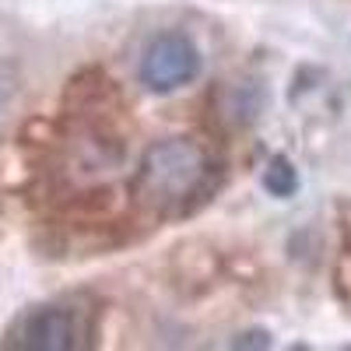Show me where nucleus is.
Segmentation results:
<instances>
[{"label":"nucleus","instance_id":"nucleus-2","mask_svg":"<svg viewBox=\"0 0 351 351\" xmlns=\"http://www.w3.org/2000/svg\"><path fill=\"white\" fill-rule=\"evenodd\" d=\"M200 71V53L183 32H165L158 36L141 60V81L152 92H176L197 77Z\"/></svg>","mask_w":351,"mask_h":351},{"label":"nucleus","instance_id":"nucleus-3","mask_svg":"<svg viewBox=\"0 0 351 351\" xmlns=\"http://www.w3.org/2000/svg\"><path fill=\"white\" fill-rule=\"evenodd\" d=\"M8 344L11 348H28V351H71L77 344V316L67 306L32 309L14 327Z\"/></svg>","mask_w":351,"mask_h":351},{"label":"nucleus","instance_id":"nucleus-1","mask_svg":"<svg viewBox=\"0 0 351 351\" xmlns=\"http://www.w3.org/2000/svg\"><path fill=\"white\" fill-rule=\"evenodd\" d=\"M208 176V155L186 137H169L148 148L137 172V193L155 211H176L197 197Z\"/></svg>","mask_w":351,"mask_h":351},{"label":"nucleus","instance_id":"nucleus-4","mask_svg":"<svg viewBox=\"0 0 351 351\" xmlns=\"http://www.w3.org/2000/svg\"><path fill=\"white\" fill-rule=\"evenodd\" d=\"M263 186H267L274 197H288L291 190H295V172H291V165L285 158H274L271 169L263 172Z\"/></svg>","mask_w":351,"mask_h":351}]
</instances>
